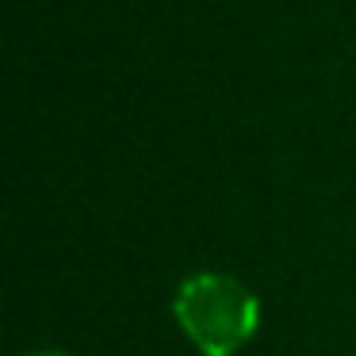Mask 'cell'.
<instances>
[{"label": "cell", "mask_w": 356, "mask_h": 356, "mask_svg": "<svg viewBox=\"0 0 356 356\" xmlns=\"http://www.w3.org/2000/svg\"><path fill=\"white\" fill-rule=\"evenodd\" d=\"M180 330L200 345L203 356H234L261 322V302L245 284L222 272H200L184 280L172 299Z\"/></svg>", "instance_id": "cell-1"}, {"label": "cell", "mask_w": 356, "mask_h": 356, "mask_svg": "<svg viewBox=\"0 0 356 356\" xmlns=\"http://www.w3.org/2000/svg\"><path fill=\"white\" fill-rule=\"evenodd\" d=\"M31 356H65V353H31Z\"/></svg>", "instance_id": "cell-2"}]
</instances>
